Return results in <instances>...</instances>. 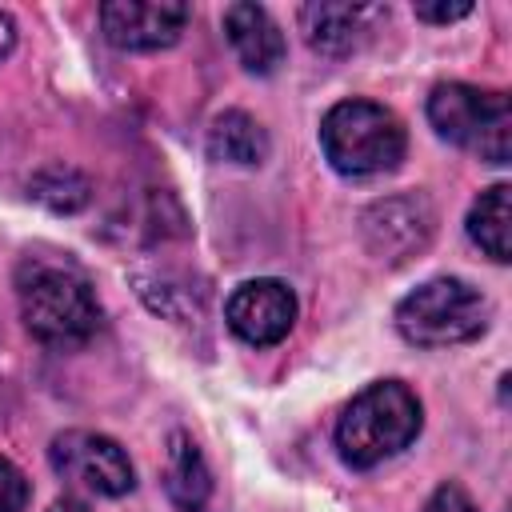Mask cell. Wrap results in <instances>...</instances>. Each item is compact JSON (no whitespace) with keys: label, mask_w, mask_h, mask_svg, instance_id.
<instances>
[{"label":"cell","mask_w":512,"mask_h":512,"mask_svg":"<svg viewBox=\"0 0 512 512\" xmlns=\"http://www.w3.org/2000/svg\"><path fill=\"white\" fill-rule=\"evenodd\" d=\"M16 300L24 328L48 348H76L100 328L92 280L56 256H24L16 268Z\"/></svg>","instance_id":"cell-1"},{"label":"cell","mask_w":512,"mask_h":512,"mask_svg":"<svg viewBox=\"0 0 512 512\" xmlns=\"http://www.w3.org/2000/svg\"><path fill=\"white\" fill-rule=\"evenodd\" d=\"M424 412L408 384L376 380L348 400L336 420V448L348 468H376L420 436Z\"/></svg>","instance_id":"cell-2"},{"label":"cell","mask_w":512,"mask_h":512,"mask_svg":"<svg viewBox=\"0 0 512 512\" xmlns=\"http://www.w3.org/2000/svg\"><path fill=\"white\" fill-rule=\"evenodd\" d=\"M324 160L340 176H380L404 160L408 132L400 116L376 100H340L320 120Z\"/></svg>","instance_id":"cell-3"},{"label":"cell","mask_w":512,"mask_h":512,"mask_svg":"<svg viewBox=\"0 0 512 512\" xmlns=\"http://www.w3.org/2000/svg\"><path fill=\"white\" fill-rule=\"evenodd\" d=\"M428 120L440 140L488 160L508 164L512 156V108L508 96L496 88L476 84H436L428 96Z\"/></svg>","instance_id":"cell-4"},{"label":"cell","mask_w":512,"mask_h":512,"mask_svg":"<svg viewBox=\"0 0 512 512\" xmlns=\"http://www.w3.org/2000/svg\"><path fill=\"white\" fill-rule=\"evenodd\" d=\"M396 332L416 348L468 344L488 328V300L460 276H436L396 304Z\"/></svg>","instance_id":"cell-5"},{"label":"cell","mask_w":512,"mask_h":512,"mask_svg":"<svg viewBox=\"0 0 512 512\" xmlns=\"http://www.w3.org/2000/svg\"><path fill=\"white\" fill-rule=\"evenodd\" d=\"M48 460H52V472L68 488H76L84 496H108V500H116V496L132 492V484H136V472H132L128 452L112 436L92 432V428H68V432H60L52 440V448H48Z\"/></svg>","instance_id":"cell-6"},{"label":"cell","mask_w":512,"mask_h":512,"mask_svg":"<svg viewBox=\"0 0 512 512\" xmlns=\"http://www.w3.org/2000/svg\"><path fill=\"white\" fill-rule=\"evenodd\" d=\"M192 8L180 0H108L100 4V32L112 48L156 52L172 48L188 28Z\"/></svg>","instance_id":"cell-7"},{"label":"cell","mask_w":512,"mask_h":512,"mask_svg":"<svg viewBox=\"0 0 512 512\" xmlns=\"http://www.w3.org/2000/svg\"><path fill=\"white\" fill-rule=\"evenodd\" d=\"M296 292L284 284V280H272V276H256V280H244L228 304H224V320L228 328L252 344V348H272L280 344L292 324H296Z\"/></svg>","instance_id":"cell-8"},{"label":"cell","mask_w":512,"mask_h":512,"mask_svg":"<svg viewBox=\"0 0 512 512\" xmlns=\"http://www.w3.org/2000/svg\"><path fill=\"white\" fill-rule=\"evenodd\" d=\"M428 232H432V212L424 200H412V196L380 200L364 212L368 248L384 260H404L408 252H420Z\"/></svg>","instance_id":"cell-9"},{"label":"cell","mask_w":512,"mask_h":512,"mask_svg":"<svg viewBox=\"0 0 512 512\" xmlns=\"http://www.w3.org/2000/svg\"><path fill=\"white\" fill-rule=\"evenodd\" d=\"M224 36H228L236 60L256 76H272L284 60V32L260 4H248V0L228 4L224 8Z\"/></svg>","instance_id":"cell-10"},{"label":"cell","mask_w":512,"mask_h":512,"mask_svg":"<svg viewBox=\"0 0 512 512\" xmlns=\"http://www.w3.org/2000/svg\"><path fill=\"white\" fill-rule=\"evenodd\" d=\"M372 16H380V8H368V4H304L300 8V28H304L308 44L320 56H348L352 48H360Z\"/></svg>","instance_id":"cell-11"},{"label":"cell","mask_w":512,"mask_h":512,"mask_svg":"<svg viewBox=\"0 0 512 512\" xmlns=\"http://www.w3.org/2000/svg\"><path fill=\"white\" fill-rule=\"evenodd\" d=\"M164 492L180 512H200L212 496V472L196 448V440L188 432H172L168 436V452H164Z\"/></svg>","instance_id":"cell-12"},{"label":"cell","mask_w":512,"mask_h":512,"mask_svg":"<svg viewBox=\"0 0 512 512\" xmlns=\"http://www.w3.org/2000/svg\"><path fill=\"white\" fill-rule=\"evenodd\" d=\"M468 236L496 264L512 260V188L508 184H492L476 196V204L468 208Z\"/></svg>","instance_id":"cell-13"},{"label":"cell","mask_w":512,"mask_h":512,"mask_svg":"<svg viewBox=\"0 0 512 512\" xmlns=\"http://www.w3.org/2000/svg\"><path fill=\"white\" fill-rule=\"evenodd\" d=\"M208 156L220 164H260L268 156V132L256 116L228 108L208 128Z\"/></svg>","instance_id":"cell-14"},{"label":"cell","mask_w":512,"mask_h":512,"mask_svg":"<svg viewBox=\"0 0 512 512\" xmlns=\"http://www.w3.org/2000/svg\"><path fill=\"white\" fill-rule=\"evenodd\" d=\"M32 196L52 212H76L88 204V180L68 164H52L32 176Z\"/></svg>","instance_id":"cell-15"},{"label":"cell","mask_w":512,"mask_h":512,"mask_svg":"<svg viewBox=\"0 0 512 512\" xmlns=\"http://www.w3.org/2000/svg\"><path fill=\"white\" fill-rule=\"evenodd\" d=\"M28 496H32L28 476L8 456H0V512H24L28 508Z\"/></svg>","instance_id":"cell-16"},{"label":"cell","mask_w":512,"mask_h":512,"mask_svg":"<svg viewBox=\"0 0 512 512\" xmlns=\"http://www.w3.org/2000/svg\"><path fill=\"white\" fill-rule=\"evenodd\" d=\"M424 512H476V504H472V496L460 488V484H440L432 496H428V504H424Z\"/></svg>","instance_id":"cell-17"},{"label":"cell","mask_w":512,"mask_h":512,"mask_svg":"<svg viewBox=\"0 0 512 512\" xmlns=\"http://www.w3.org/2000/svg\"><path fill=\"white\" fill-rule=\"evenodd\" d=\"M472 12V4L468 0H456V4H416V16L420 20H428V24H452V20H464Z\"/></svg>","instance_id":"cell-18"},{"label":"cell","mask_w":512,"mask_h":512,"mask_svg":"<svg viewBox=\"0 0 512 512\" xmlns=\"http://www.w3.org/2000/svg\"><path fill=\"white\" fill-rule=\"evenodd\" d=\"M12 48H16V24H12V16L0 12V60H4Z\"/></svg>","instance_id":"cell-19"},{"label":"cell","mask_w":512,"mask_h":512,"mask_svg":"<svg viewBox=\"0 0 512 512\" xmlns=\"http://www.w3.org/2000/svg\"><path fill=\"white\" fill-rule=\"evenodd\" d=\"M48 512H92V508L84 500H76V496H60V500H52Z\"/></svg>","instance_id":"cell-20"}]
</instances>
